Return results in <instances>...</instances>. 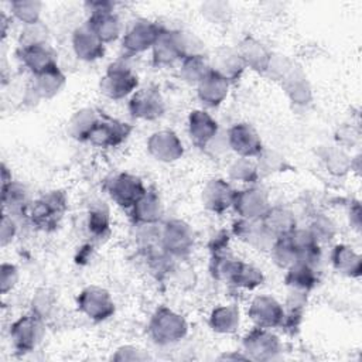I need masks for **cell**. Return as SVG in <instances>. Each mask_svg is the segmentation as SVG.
Here are the masks:
<instances>
[{
  "instance_id": "cell-1",
  "label": "cell",
  "mask_w": 362,
  "mask_h": 362,
  "mask_svg": "<svg viewBox=\"0 0 362 362\" xmlns=\"http://www.w3.org/2000/svg\"><path fill=\"white\" fill-rule=\"evenodd\" d=\"M66 211V198L61 191H51L38 198L28 208V218L33 225L42 230L55 229Z\"/></svg>"
},
{
  "instance_id": "cell-2",
  "label": "cell",
  "mask_w": 362,
  "mask_h": 362,
  "mask_svg": "<svg viewBox=\"0 0 362 362\" xmlns=\"http://www.w3.org/2000/svg\"><path fill=\"white\" fill-rule=\"evenodd\" d=\"M148 332L154 342L167 345L182 339L187 334L185 320L167 307H160L151 317Z\"/></svg>"
},
{
  "instance_id": "cell-3",
  "label": "cell",
  "mask_w": 362,
  "mask_h": 362,
  "mask_svg": "<svg viewBox=\"0 0 362 362\" xmlns=\"http://www.w3.org/2000/svg\"><path fill=\"white\" fill-rule=\"evenodd\" d=\"M139 85L137 75L126 65L116 62L112 64L100 79V92L115 100L123 99L136 92Z\"/></svg>"
},
{
  "instance_id": "cell-4",
  "label": "cell",
  "mask_w": 362,
  "mask_h": 362,
  "mask_svg": "<svg viewBox=\"0 0 362 362\" xmlns=\"http://www.w3.org/2000/svg\"><path fill=\"white\" fill-rule=\"evenodd\" d=\"M163 27L148 20H137L122 38V51L126 58L153 48Z\"/></svg>"
},
{
  "instance_id": "cell-5",
  "label": "cell",
  "mask_w": 362,
  "mask_h": 362,
  "mask_svg": "<svg viewBox=\"0 0 362 362\" xmlns=\"http://www.w3.org/2000/svg\"><path fill=\"white\" fill-rule=\"evenodd\" d=\"M132 126L106 115L98 116L95 124L89 130L86 140L98 147H115L127 139Z\"/></svg>"
},
{
  "instance_id": "cell-6",
  "label": "cell",
  "mask_w": 362,
  "mask_h": 362,
  "mask_svg": "<svg viewBox=\"0 0 362 362\" xmlns=\"http://www.w3.org/2000/svg\"><path fill=\"white\" fill-rule=\"evenodd\" d=\"M44 335L42 317L35 313L20 317L10 327V338L18 352H31Z\"/></svg>"
},
{
  "instance_id": "cell-7",
  "label": "cell",
  "mask_w": 362,
  "mask_h": 362,
  "mask_svg": "<svg viewBox=\"0 0 362 362\" xmlns=\"http://www.w3.org/2000/svg\"><path fill=\"white\" fill-rule=\"evenodd\" d=\"M243 349L247 359L270 361L279 355L281 344L269 328L256 327L243 338Z\"/></svg>"
},
{
  "instance_id": "cell-8",
  "label": "cell",
  "mask_w": 362,
  "mask_h": 362,
  "mask_svg": "<svg viewBox=\"0 0 362 362\" xmlns=\"http://www.w3.org/2000/svg\"><path fill=\"white\" fill-rule=\"evenodd\" d=\"M147 191L143 181L127 173H120L115 175L107 182V192L110 198L122 208L130 209Z\"/></svg>"
},
{
  "instance_id": "cell-9",
  "label": "cell",
  "mask_w": 362,
  "mask_h": 362,
  "mask_svg": "<svg viewBox=\"0 0 362 362\" xmlns=\"http://www.w3.org/2000/svg\"><path fill=\"white\" fill-rule=\"evenodd\" d=\"M160 240L161 247L165 253H168L173 257H182L188 255L192 249L194 233L189 225H187L182 221L174 219L167 222L160 235Z\"/></svg>"
},
{
  "instance_id": "cell-10",
  "label": "cell",
  "mask_w": 362,
  "mask_h": 362,
  "mask_svg": "<svg viewBox=\"0 0 362 362\" xmlns=\"http://www.w3.org/2000/svg\"><path fill=\"white\" fill-rule=\"evenodd\" d=\"M78 308L93 321H103L115 313V304L110 294L96 286L86 287L78 296Z\"/></svg>"
},
{
  "instance_id": "cell-11",
  "label": "cell",
  "mask_w": 362,
  "mask_h": 362,
  "mask_svg": "<svg viewBox=\"0 0 362 362\" xmlns=\"http://www.w3.org/2000/svg\"><path fill=\"white\" fill-rule=\"evenodd\" d=\"M228 146L243 158H256L263 151L262 139L247 123H236L228 130Z\"/></svg>"
},
{
  "instance_id": "cell-12",
  "label": "cell",
  "mask_w": 362,
  "mask_h": 362,
  "mask_svg": "<svg viewBox=\"0 0 362 362\" xmlns=\"http://www.w3.org/2000/svg\"><path fill=\"white\" fill-rule=\"evenodd\" d=\"M129 110L136 119L154 120L164 112V99L157 88L146 86L132 95Z\"/></svg>"
},
{
  "instance_id": "cell-13",
  "label": "cell",
  "mask_w": 362,
  "mask_h": 362,
  "mask_svg": "<svg viewBox=\"0 0 362 362\" xmlns=\"http://www.w3.org/2000/svg\"><path fill=\"white\" fill-rule=\"evenodd\" d=\"M247 314L256 327L270 329L281 327L286 311L276 298L270 296H257L250 303Z\"/></svg>"
},
{
  "instance_id": "cell-14",
  "label": "cell",
  "mask_w": 362,
  "mask_h": 362,
  "mask_svg": "<svg viewBox=\"0 0 362 362\" xmlns=\"http://www.w3.org/2000/svg\"><path fill=\"white\" fill-rule=\"evenodd\" d=\"M232 208L243 219H260L270 205L264 189L250 187L235 192Z\"/></svg>"
},
{
  "instance_id": "cell-15",
  "label": "cell",
  "mask_w": 362,
  "mask_h": 362,
  "mask_svg": "<svg viewBox=\"0 0 362 362\" xmlns=\"http://www.w3.org/2000/svg\"><path fill=\"white\" fill-rule=\"evenodd\" d=\"M147 148L156 160L164 163L175 161L184 153L181 140L171 130H160L153 133L147 140Z\"/></svg>"
},
{
  "instance_id": "cell-16",
  "label": "cell",
  "mask_w": 362,
  "mask_h": 362,
  "mask_svg": "<svg viewBox=\"0 0 362 362\" xmlns=\"http://www.w3.org/2000/svg\"><path fill=\"white\" fill-rule=\"evenodd\" d=\"M18 58L21 64L31 71L33 75L52 69L57 65V58L54 51L47 45V42L23 45L18 48Z\"/></svg>"
},
{
  "instance_id": "cell-17",
  "label": "cell",
  "mask_w": 362,
  "mask_h": 362,
  "mask_svg": "<svg viewBox=\"0 0 362 362\" xmlns=\"http://www.w3.org/2000/svg\"><path fill=\"white\" fill-rule=\"evenodd\" d=\"M235 236H238L240 240L246 242L247 245L256 247V249H272L274 243V238L264 229L260 219H243L240 218L233 223L232 228Z\"/></svg>"
},
{
  "instance_id": "cell-18",
  "label": "cell",
  "mask_w": 362,
  "mask_h": 362,
  "mask_svg": "<svg viewBox=\"0 0 362 362\" xmlns=\"http://www.w3.org/2000/svg\"><path fill=\"white\" fill-rule=\"evenodd\" d=\"M235 192L236 191L225 180H211L202 191L204 206L211 212L222 214L232 206Z\"/></svg>"
},
{
  "instance_id": "cell-19",
  "label": "cell",
  "mask_w": 362,
  "mask_h": 362,
  "mask_svg": "<svg viewBox=\"0 0 362 362\" xmlns=\"http://www.w3.org/2000/svg\"><path fill=\"white\" fill-rule=\"evenodd\" d=\"M188 133L192 143L204 148L218 136V123L205 110H192L188 116Z\"/></svg>"
},
{
  "instance_id": "cell-20",
  "label": "cell",
  "mask_w": 362,
  "mask_h": 362,
  "mask_svg": "<svg viewBox=\"0 0 362 362\" xmlns=\"http://www.w3.org/2000/svg\"><path fill=\"white\" fill-rule=\"evenodd\" d=\"M229 81L215 71L209 74L197 85L198 99L208 107H215L223 102L229 90Z\"/></svg>"
},
{
  "instance_id": "cell-21",
  "label": "cell",
  "mask_w": 362,
  "mask_h": 362,
  "mask_svg": "<svg viewBox=\"0 0 362 362\" xmlns=\"http://www.w3.org/2000/svg\"><path fill=\"white\" fill-rule=\"evenodd\" d=\"M163 214V205L157 192L147 189L144 195L130 208V216L139 226L154 225Z\"/></svg>"
},
{
  "instance_id": "cell-22",
  "label": "cell",
  "mask_w": 362,
  "mask_h": 362,
  "mask_svg": "<svg viewBox=\"0 0 362 362\" xmlns=\"http://www.w3.org/2000/svg\"><path fill=\"white\" fill-rule=\"evenodd\" d=\"M236 51H238L239 57L242 58L246 68H250L260 74L266 72L270 58L273 55L262 42H259L257 40L250 38V37L245 38L239 44Z\"/></svg>"
},
{
  "instance_id": "cell-23",
  "label": "cell",
  "mask_w": 362,
  "mask_h": 362,
  "mask_svg": "<svg viewBox=\"0 0 362 362\" xmlns=\"http://www.w3.org/2000/svg\"><path fill=\"white\" fill-rule=\"evenodd\" d=\"M260 222L274 239L288 236L297 228L294 215L283 206H270L260 218Z\"/></svg>"
},
{
  "instance_id": "cell-24",
  "label": "cell",
  "mask_w": 362,
  "mask_h": 362,
  "mask_svg": "<svg viewBox=\"0 0 362 362\" xmlns=\"http://www.w3.org/2000/svg\"><path fill=\"white\" fill-rule=\"evenodd\" d=\"M89 31H92L103 44L112 42L120 35V21L113 11L90 13L85 24Z\"/></svg>"
},
{
  "instance_id": "cell-25",
  "label": "cell",
  "mask_w": 362,
  "mask_h": 362,
  "mask_svg": "<svg viewBox=\"0 0 362 362\" xmlns=\"http://www.w3.org/2000/svg\"><path fill=\"white\" fill-rule=\"evenodd\" d=\"M72 48L76 57L83 61H95L105 54V44L89 31L86 25L75 30L72 35Z\"/></svg>"
},
{
  "instance_id": "cell-26",
  "label": "cell",
  "mask_w": 362,
  "mask_h": 362,
  "mask_svg": "<svg viewBox=\"0 0 362 362\" xmlns=\"http://www.w3.org/2000/svg\"><path fill=\"white\" fill-rule=\"evenodd\" d=\"M245 64L239 57L236 49L222 48L216 52L214 62L211 64V69L226 78L229 82L238 79L245 71Z\"/></svg>"
},
{
  "instance_id": "cell-27",
  "label": "cell",
  "mask_w": 362,
  "mask_h": 362,
  "mask_svg": "<svg viewBox=\"0 0 362 362\" xmlns=\"http://www.w3.org/2000/svg\"><path fill=\"white\" fill-rule=\"evenodd\" d=\"M64 83H65V76L61 72V69L55 66L45 72L33 75L31 90L34 92L35 96L41 99H49L59 92Z\"/></svg>"
},
{
  "instance_id": "cell-28",
  "label": "cell",
  "mask_w": 362,
  "mask_h": 362,
  "mask_svg": "<svg viewBox=\"0 0 362 362\" xmlns=\"http://www.w3.org/2000/svg\"><path fill=\"white\" fill-rule=\"evenodd\" d=\"M286 283L294 290H300L307 293L314 288L318 283V277L313 264L304 262H296L293 266L287 269Z\"/></svg>"
},
{
  "instance_id": "cell-29",
  "label": "cell",
  "mask_w": 362,
  "mask_h": 362,
  "mask_svg": "<svg viewBox=\"0 0 362 362\" xmlns=\"http://www.w3.org/2000/svg\"><path fill=\"white\" fill-rule=\"evenodd\" d=\"M283 86L287 96L296 105H305L311 100V88L307 82V78L300 71H296L294 66L283 78Z\"/></svg>"
},
{
  "instance_id": "cell-30",
  "label": "cell",
  "mask_w": 362,
  "mask_h": 362,
  "mask_svg": "<svg viewBox=\"0 0 362 362\" xmlns=\"http://www.w3.org/2000/svg\"><path fill=\"white\" fill-rule=\"evenodd\" d=\"M1 201H3V208L10 209V214H24L30 208V201H28V194L27 189L16 182L10 181L7 184H3L1 188Z\"/></svg>"
},
{
  "instance_id": "cell-31",
  "label": "cell",
  "mask_w": 362,
  "mask_h": 362,
  "mask_svg": "<svg viewBox=\"0 0 362 362\" xmlns=\"http://www.w3.org/2000/svg\"><path fill=\"white\" fill-rule=\"evenodd\" d=\"M334 267L346 276L358 277L361 274V256L346 245H337L332 250Z\"/></svg>"
},
{
  "instance_id": "cell-32",
  "label": "cell",
  "mask_w": 362,
  "mask_h": 362,
  "mask_svg": "<svg viewBox=\"0 0 362 362\" xmlns=\"http://www.w3.org/2000/svg\"><path fill=\"white\" fill-rule=\"evenodd\" d=\"M239 311L233 305H221L211 313L209 325L215 332L230 334L239 327Z\"/></svg>"
},
{
  "instance_id": "cell-33",
  "label": "cell",
  "mask_w": 362,
  "mask_h": 362,
  "mask_svg": "<svg viewBox=\"0 0 362 362\" xmlns=\"http://www.w3.org/2000/svg\"><path fill=\"white\" fill-rule=\"evenodd\" d=\"M229 283H232L233 286L240 287V288L253 290L263 283V274L255 266L238 260L236 267L229 279Z\"/></svg>"
},
{
  "instance_id": "cell-34",
  "label": "cell",
  "mask_w": 362,
  "mask_h": 362,
  "mask_svg": "<svg viewBox=\"0 0 362 362\" xmlns=\"http://www.w3.org/2000/svg\"><path fill=\"white\" fill-rule=\"evenodd\" d=\"M211 71V64L206 61L205 55H191L182 59L181 76L189 82L198 85Z\"/></svg>"
},
{
  "instance_id": "cell-35",
  "label": "cell",
  "mask_w": 362,
  "mask_h": 362,
  "mask_svg": "<svg viewBox=\"0 0 362 362\" xmlns=\"http://www.w3.org/2000/svg\"><path fill=\"white\" fill-rule=\"evenodd\" d=\"M270 252H272V256H273L276 264L283 269H288L298 260L297 250H296L294 245L290 242L288 236L276 239Z\"/></svg>"
},
{
  "instance_id": "cell-36",
  "label": "cell",
  "mask_w": 362,
  "mask_h": 362,
  "mask_svg": "<svg viewBox=\"0 0 362 362\" xmlns=\"http://www.w3.org/2000/svg\"><path fill=\"white\" fill-rule=\"evenodd\" d=\"M98 116L99 115H96V112L93 109H82V110L76 112L69 122L71 134L75 139L85 141L86 136H88L89 130L92 129V126L95 124Z\"/></svg>"
},
{
  "instance_id": "cell-37",
  "label": "cell",
  "mask_w": 362,
  "mask_h": 362,
  "mask_svg": "<svg viewBox=\"0 0 362 362\" xmlns=\"http://www.w3.org/2000/svg\"><path fill=\"white\" fill-rule=\"evenodd\" d=\"M229 175L233 180L242 181V182H249L253 184L259 178V168L255 161L250 158H238L229 168Z\"/></svg>"
},
{
  "instance_id": "cell-38",
  "label": "cell",
  "mask_w": 362,
  "mask_h": 362,
  "mask_svg": "<svg viewBox=\"0 0 362 362\" xmlns=\"http://www.w3.org/2000/svg\"><path fill=\"white\" fill-rule=\"evenodd\" d=\"M41 10V3L38 1H13L11 13L16 18H18L25 25H31L38 23Z\"/></svg>"
},
{
  "instance_id": "cell-39",
  "label": "cell",
  "mask_w": 362,
  "mask_h": 362,
  "mask_svg": "<svg viewBox=\"0 0 362 362\" xmlns=\"http://www.w3.org/2000/svg\"><path fill=\"white\" fill-rule=\"evenodd\" d=\"M88 226H89V230L95 236H103L109 230V216H107V212L102 211V209L90 211Z\"/></svg>"
},
{
  "instance_id": "cell-40",
  "label": "cell",
  "mask_w": 362,
  "mask_h": 362,
  "mask_svg": "<svg viewBox=\"0 0 362 362\" xmlns=\"http://www.w3.org/2000/svg\"><path fill=\"white\" fill-rule=\"evenodd\" d=\"M1 276H0V284H1V293L6 294L7 291H10L16 283L18 281V272L17 267L8 263H3L1 264Z\"/></svg>"
},
{
  "instance_id": "cell-41",
  "label": "cell",
  "mask_w": 362,
  "mask_h": 362,
  "mask_svg": "<svg viewBox=\"0 0 362 362\" xmlns=\"http://www.w3.org/2000/svg\"><path fill=\"white\" fill-rule=\"evenodd\" d=\"M311 233L314 235V238L317 239V242H320L321 239L324 240H328L331 239V236L334 235V228H332V223L325 219V218H320L318 221H315L311 226Z\"/></svg>"
},
{
  "instance_id": "cell-42",
  "label": "cell",
  "mask_w": 362,
  "mask_h": 362,
  "mask_svg": "<svg viewBox=\"0 0 362 362\" xmlns=\"http://www.w3.org/2000/svg\"><path fill=\"white\" fill-rule=\"evenodd\" d=\"M327 167L329 168V171L332 173H337V174H341V173H345L346 168H348V161H346V157L341 153V151H331L327 157Z\"/></svg>"
},
{
  "instance_id": "cell-43",
  "label": "cell",
  "mask_w": 362,
  "mask_h": 362,
  "mask_svg": "<svg viewBox=\"0 0 362 362\" xmlns=\"http://www.w3.org/2000/svg\"><path fill=\"white\" fill-rule=\"evenodd\" d=\"M14 235H16V223H14L11 215L4 212L3 218H1V230H0L1 245L6 246L8 242H11Z\"/></svg>"
},
{
  "instance_id": "cell-44",
  "label": "cell",
  "mask_w": 362,
  "mask_h": 362,
  "mask_svg": "<svg viewBox=\"0 0 362 362\" xmlns=\"http://www.w3.org/2000/svg\"><path fill=\"white\" fill-rule=\"evenodd\" d=\"M113 358L116 361H140V359H146L147 356L143 355V352L134 346H122L120 349H117Z\"/></svg>"
}]
</instances>
